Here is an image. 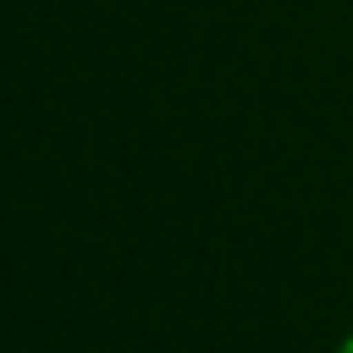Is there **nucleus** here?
I'll list each match as a JSON object with an SVG mask.
<instances>
[{"label":"nucleus","instance_id":"obj_1","mask_svg":"<svg viewBox=\"0 0 353 353\" xmlns=\"http://www.w3.org/2000/svg\"><path fill=\"white\" fill-rule=\"evenodd\" d=\"M340 353H353V336H349V340H345V345H340Z\"/></svg>","mask_w":353,"mask_h":353}]
</instances>
